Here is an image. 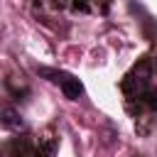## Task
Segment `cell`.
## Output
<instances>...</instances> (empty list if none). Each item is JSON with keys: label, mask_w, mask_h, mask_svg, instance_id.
Segmentation results:
<instances>
[{"label": "cell", "mask_w": 157, "mask_h": 157, "mask_svg": "<svg viewBox=\"0 0 157 157\" xmlns=\"http://www.w3.org/2000/svg\"><path fill=\"white\" fill-rule=\"evenodd\" d=\"M42 76H49V81H54V83H59L61 86V91H64V96L66 98H71V101H76L81 93H83V86H81V81L76 78V76H71V74H64V71H52V69H37Z\"/></svg>", "instance_id": "6da1fadb"}, {"label": "cell", "mask_w": 157, "mask_h": 157, "mask_svg": "<svg viewBox=\"0 0 157 157\" xmlns=\"http://www.w3.org/2000/svg\"><path fill=\"white\" fill-rule=\"evenodd\" d=\"M12 157H52V145L42 147L32 135L17 137L12 142Z\"/></svg>", "instance_id": "7a4b0ae2"}, {"label": "cell", "mask_w": 157, "mask_h": 157, "mask_svg": "<svg viewBox=\"0 0 157 157\" xmlns=\"http://www.w3.org/2000/svg\"><path fill=\"white\" fill-rule=\"evenodd\" d=\"M2 125L7 130H17V128H22V118L12 108H2Z\"/></svg>", "instance_id": "3957f363"}, {"label": "cell", "mask_w": 157, "mask_h": 157, "mask_svg": "<svg viewBox=\"0 0 157 157\" xmlns=\"http://www.w3.org/2000/svg\"><path fill=\"white\" fill-rule=\"evenodd\" d=\"M140 101L147 105V108H152V110H157V91H145L142 96H140Z\"/></svg>", "instance_id": "277c9868"}]
</instances>
